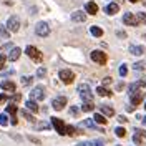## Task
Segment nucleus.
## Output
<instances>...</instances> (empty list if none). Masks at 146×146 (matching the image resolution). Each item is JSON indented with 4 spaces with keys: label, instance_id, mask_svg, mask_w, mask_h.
Here are the masks:
<instances>
[{
    "label": "nucleus",
    "instance_id": "obj_47",
    "mask_svg": "<svg viewBox=\"0 0 146 146\" xmlns=\"http://www.w3.org/2000/svg\"><path fill=\"white\" fill-rule=\"evenodd\" d=\"M129 2H131V3H136V2H139V0H129Z\"/></svg>",
    "mask_w": 146,
    "mask_h": 146
},
{
    "label": "nucleus",
    "instance_id": "obj_10",
    "mask_svg": "<svg viewBox=\"0 0 146 146\" xmlns=\"http://www.w3.org/2000/svg\"><path fill=\"white\" fill-rule=\"evenodd\" d=\"M66 106V96H56L53 101H52V108L55 111H62V110Z\"/></svg>",
    "mask_w": 146,
    "mask_h": 146
},
{
    "label": "nucleus",
    "instance_id": "obj_22",
    "mask_svg": "<svg viewBox=\"0 0 146 146\" xmlns=\"http://www.w3.org/2000/svg\"><path fill=\"white\" fill-rule=\"evenodd\" d=\"M93 121H95L96 125H106V121H108V119L105 118V116H103L101 113H96V115L93 116Z\"/></svg>",
    "mask_w": 146,
    "mask_h": 146
},
{
    "label": "nucleus",
    "instance_id": "obj_13",
    "mask_svg": "<svg viewBox=\"0 0 146 146\" xmlns=\"http://www.w3.org/2000/svg\"><path fill=\"white\" fill-rule=\"evenodd\" d=\"M0 88L3 91H7V93H13L17 86H15V83L12 82V80H3V82L0 83Z\"/></svg>",
    "mask_w": 146,
    "mask_h": 146
},
{
    "label": "nucleus",
    "instance_id": "obj_21",
    "mask_svg": "<svg viewBox=\"0 0 146 146\" xmlns=\"http://www.w3.org/2000/svg\"><path fill=\"white\" fill-rule=\"evenodd\" d=\"M80 133H82L80 129H76L75 126H70V125H66V128H65V135H68V136H76Z\"/></svg>",
    "mask_w": 146,
    "mask_h": 146
},
{
    "label": "nucleus",
    "instance_id": "obj_29",
    "mask_svg": "<svg viewBox=\"0 0 146 146\" xmlns=\"http://www.w3.org/2000/svg\"><path fill=\"white\" fill-rule=\"evenodd\" d=\"M115 133H116V136H118V138H125V136H126V129H125V128H121V126L116 128V129H115Z\"/></svg>",
    "mask_w": 146,
    "mask_h": 146
},
{
    "label": "nucleus",
    "instance_id": "obj_39",
    "mask_svg": "<svg viewBox=\"0 0 146 146\" xmlns=\"http://www.w3.org/2000/svg\"><path fill=\"white\" fill-rule=\"evenodd\" d=\"M35 128H36V129H48V128H50V125H46V123H38Z\"/></svg>",
    "mask_w": 146,
    "mask_h": 146
},
{
    "label": "nucleus",
    "instance_id": "obj_37",
    "mask_svg": "<svg viewBox=\"0 0 146 146\" xmlns=\"http://www.w3.org/2000/svg\"><path fill=\"white\" fill-rule=\"evenodd\" d=\"M5 62H7V56L0 53V70H3V66H5Z\"/></svg>",
    "mask_w": 146,
    "mask_h": 146
},
{
    "label": "nucleus",
    "instance_id": "obj_2",
    "mask_svg": "<svg viewBox=\"0 0 146 146\" xmlns=\"http://www.w3.org/2000/svg\"><path fill=\"white\" fill-rule=\"evenodd\" d=\"M30 100H33V101H43V100H45V88H43L42 85L35 86L33 90L30 91Z\"/></svg>",
    "mask_w": 146,
    "mask_h": 146
},
{
    "label": "nucleus",
    "instance_id": "obj_19",
    "mask_svg": "<svg viewBox=\"0 0 146 146\" xmlns=\"http://www.w3.org/2000/svg\"><path fill=\"white\" fill-rule=\"evenodd\" d=\"M100 111H101L103 116H113L115 115V110H113V106H110V105H101Z\"/></svg>",
    "mask_w": 146,
    "mask_h": 146
},
{
    "label": "nucleus",
    "instance_id": "obj_14",
    "mask_svg": "<svg viewBox=\"0 0 146 146\" xmlns=\"http://www.w3.org/2000/svg\"><path fill=\"white\" fill-rule=\"evenodd\" d=\"M141 100H143V93H141V91H135V93L129 95V101H131L133 106H138V105L141 103Z\"/></svg>",
    "mask_w": 146,
    "mask_h": 146
},
{
    "label": "nucleus",
    "instance_id": "obj_28",
    "mask_svg": "<svg viewBox=\"0 0 146 146\" xmlns=\"http://www.w3.org/2000/svg\"><path fill=\"white\" fill-rule=\"evenodd\" d=\"M20 80H22V85H23V86H28V85L33 83V76H22Z\"/></svg>",
    "mask_w": 146,
    "mask_h": 146
},
{
    "label": "nucleus",
    "instance_id": "obj_3",
    "mask_svg": "<svg viewBox=\"0 0 146 146\" xmlns=\"http://www.w3.org/2000/svg\"><path fill=\"white\" fill-rule=\"evenodd\" d=\"M78 93H80V96H82L83 101H93V93L90 90V85H86V83H83L78 86Z\"/></svg>",
    "mask_w": 146,
    "mask_h": 146
},
{
    "label": "nucleus",
    "instance_id": "obj_41",
    "mask_svg": "<svg viewBox=\"0 0 146 146\" xmlns=\"http://www.w3.org/2000/svg\"><path fill=\"white\" fill-rule=\"evenodd\" d=\"M7 100H9V95L7 93H0V103H5Z\"/></svg>",
    "mask_w": 146,
    "mask_h": 146
},
{
    "label": "nucleus",
    "instance_id": "obj_9",
    "mask_svg": "<svg viewBox=\"0 0 146 146\" xmlns=\"http://www.w3.org/2000/svg\"><path fill=\"white\" fill-rule=\"evenodd\" d=\"M7 113L10 115V125H13V126H17V105L15 103H9V106H7Z\"/></svg>",
    "mask_w": 146,
    "mask_h": 146
},
{
    "label": "nucleus",
    "instance_id": "obj_36",
    "mask_svg": "<svg viewBox=\"0 0 146 146\" xmlns=\"http://www.w3.org/2000/svg\"><path fill=\"white\" fill-rule=\"evenodd\" d=\"M136 17H138V20H139L141 23H145V25H146V13H143V12H139V13H138Z\"/></svg>",
    "mask_w": 146,
    "mask_h": 146
},
{
    "label": "nucleus",
    "instance_id": "obj_12",
    "mask_svg": "<svg viewBox=\"0 0 146 146\" xmlns=\"http://www.w3.org/2000/svg\"><path fill=\"white\" fill-rule=\"evenodd\" d=\"M145 139H146V131H143V129H135V135H133V141H135V143H136L138 146H141Z\"/></svg>",
    "mask_w": 146,
    "mask_h": 146
},
{
    "label": "nucleus",
    "instance_id": "obj_35",
    "mask_svg": "<svg viewBox=\"0 0 146 146\" xmlns=\"http://www.w3.org/2000/svg\"><path fill=\"white\" fill-rule=\"evenodd\" d=\"M45 73H46V70L43 68V66H40V68L36 70V76H38V78H43V76H45Z\"/></svg>",
    "mask_w": 146,
    "mask_h": 146
},
{
    "label": "nucleus",
    "instance_id": "obj_48",
    "mask_svg": "<svg viewBox=\"0 0 146 146\" xmlns=\"http://www.w3.org/2000/svg\"><path fill=\"white\" fill-rule=\"evenodd\" d=\"M141 121H143V123H146V116H145V118H141Z\"/></svg>",
    "mask_w": 146,
    "mask_h": 146
},
{
    "label": "nucleus",
    "instance_id": "obj_5",
    "mask_svg": "<svg viewBox=\"0 0 146 146\" xmlns=\"http://www.w3.org/2000/svg\"><path fill=\"white\" fill-rule=\"evenodd\" d=\"M35 33L38 36H48L50 35V27L46 22H38L35 25Z\"/></svg>",
    "mask_w": 146,
    "mask_h": 146
},
{
    "label": "nucleus",
    "instance_id": "obj_33",
    "mask_svg": "<svg viewBox=\"0 0 146 146\" xmlns=\"http://www.w3.org/2000/svg\"><path fill=\"white\" fill-rule=\"evenodd\" d=\"M83 125L88 128H96V123L93 121V119H83Z\"/></svg>",
    "mask_w": 146,
    "mask_h": 146
},
{
    "label": "nucleus",
    "instance_id": "obj_26",
    "mask_svg": "<svg viewBox=\"0 0 146 146\" xmlns=\"http://www.w3.org/2000/svg\"><path fill=\"white\" fill-rule=\"evenodd\" d=\"M96 95H100V96H111V91L106 90L105 86H98L96 88Z\"/></svg>",
    "mask_w": 146,
    "mask_h": 146
},
{
    "label": "nucleus",
    "instance_id": "obj_42",
    "mask_svg": "<svg viewBox=\"0 0 146 146\" xmlns=\"http://www.w3.org/2000/svg\"><path fill=\"white\" fill-rule=\"evenodd\" d=\"M12 48H13V45H12V43H7V45H3V46H2L0 50H2V52H5V50H12Z\"/></svg>",
    "mask_w": 146,
    "mask_h": 146
},
{
    "label": "nucleus",
    "instance_id": "obj_1",
    "mask_svg": "<svg viewBox=\"0 0 146 146\" xmlns=\"http://www.w3.org/2000/svg\"><path fill=\"white\" fill-rule=\"evenodd\" d=\"M25 53L28 55V58H30V60H33V62H36V63H40V62L43 60V53H42L36 46H33V45H28L27 48H25Z\"/></svg>",
    "mask_w": 146,
    "mask_h": 146
},
{
    "label": "nucleus",
    "instance_id": "obj_51",
    "mask_svg": "<svg viewBox=\"0 0 146 146\" xmlns=\"http://www.w3.org/2000/svg\"><path fill=\"white\" fill-rule=\"evenodd\" d=\"M118 146H119V145H118Z\"/></svg>",
    "mask_w": 146,
    "mask_h": 146
},
{
    "label": "nucleus",
    "instance_id": "obj_30",
    "mask_svg": "<svg viewBox=\"0 0 146 146\" xmlns=\"http://www.w3.org/2000/svg\"><path fill=\"white\" fill-rule=\"evenodd\" d=\"M9 116H7V113H2V115H0V125H2V126H7V125H9Z\"/></svg>",
    "mask_w": 146,
    "mask_h": 146
},
{
    "label": "nucleus",
    "instance_id": "obj_46",
    "mask_svg": "<svg viewBox=\"0 0 146 146\" xmlns=\"http://www.w3.org/2000/svg\"><path fill=\"white\" fill-rule=\"evenodd\" d=\"M118 36H123V38H125V36H126V33H125V32H118Z\"/></svg>",
    "mask_w": 146,
    "mask_h": 146
},
{
    "label": "nucleus",
    "instance_id": "obj_49",
    "mask_svg": "<svg viewBox=\"0 0 146 146\" xmlns=\"http://www.w3.org/2000/svg\"><path fill=\"white\" fill-rule=\"evenodd\" d=\"M143 38H145V40H146V35H143Z\"/></svg>",
    "mask_w": 146,
    "mask_h": 146
},
{
    "label": "nucleus",
    "instance_id": "obj_32",
    "mask_svg": "<svg viewBox=\"0 0 146 146\" xmlns=\"http://www.w3.org/2000/svg\"><path fill=\"white\" fill-rule=\"evenodd\" d=\"M10 36V32L7 30L5 27H0V38H9Z\"/></svg>",
    "mask_w": 146,
    "mask_h": 146
},
{
    "label": "nucleus",
    "instance_id": "obj_38",
    "mask_svg": "<svg viewBox=\"0 0 146 146\" xmlns=\"http://www.w3.org/2000/svg\"><path fill=\"white\" fill-rule=\"evenodd\" d=\"M70 113H72V116H78L80 108H78V106H72V108H70Z\"/></svg>",
    "mask_w": 146,
    "mask_h": 146
},
{
    "label": "nucleus",
    "instance_id": "obj_11",
    "mask_svg": "<svg viewBox=\"0 0 146 146\" xmlns=\"http://www.w3.org/2000/svg\"><path fill=\"white\" fill-rule=\"evenodd\" d=\"M5 27H7L9 32H13V33H15V32H18V28H20V20H18L17 17H10L9 20H7V25H5Z\"/></svg>",
    "mask_w": 146,
    "mask_h": 146
},
{
    "label": "nucleus",
    "instance_id": "obj_16",
    "mask_svg": "<svg viewBox=\"0 0 146 146\" xmlns=\"http://www.w3.org/2000/svg\"><path fill=\"white\" fill-rule=\"evenodd\" d=\"M72 20L76 22V23H83V22L86 20V13H83L82 10H76V12L72 13Z\"/></svg>",
    "mask_w": 146,
    "mask_h": 146
},
{
    "label": "nucleus",
    "instance_id": "obj_45",
    "mask_svg": "<svg viewBox=\"0 0 146 146\" xmlns=\"http://www.w3.org/2000/svg\"><path fill=\"white\" fill-rule=\"evenodd\" d=\"M93 145H95V146H105V143H103V141H100V139H98V141H95Z\"/></svg>",
    "mask_w": 146,
    "mask_h": 146
},
{
    "label": "nucleus",
    "instance_id": "obj_23",
    "mask_svg": "<svg viewBox=\"0 0 146 146\" xmlns=\"http://www.w3.org/2000/svg\"><path fill=\"white\" fill-rule=\"evenodd\" d=\"M27 110H30V111H33V113H38V105H36V101H33V100H30L28 98V101H27Z\"/></svg>",
    "mask_w": 146,
    "mask_h": 146
},
{
    "label": "nucleus",
    "instance_id": "obj_40",
    "mask_svg": "<svg viewBox=\"0 0 146 146\" xmlns=\"http://www.w3.org/2000/svg\"><path fill=\"white\" fill-rule=\"evenodd\" d=\"M12 100L18 103V101L22 100V95H20V93H13V95H12Z\"/></svg>",
    "mask_w": 146,
    "mask_h": 146
},
{
    "label": "nucleus",
    "instance_id": "obj_20",
    "mask_svg": "<svg viewBox=\"0 0 146 146\" xmlns=\"http://www.w3.org/2000/svg\"><path fill=\"white\" fill-rule=\"evenodd\" d=\"M129 53L139 56V55L145 53V48H143V46H139V45H129Z\"/></svg>",
    "mask_w": 146,
    "mask_h": 146
},
{
    "label": "nucleus",
    "instance_id": "obj_4",
    "mask_svg": "<svg viewBox=\"0 0 146 146\" xmlns=\"http://www.w3.org/2000/svg\"><path fill=\"white\" fill-rule=\"evenodd\" d=\"M90 56H91V60H93L95 63H98V65H105L106 63V60H108L106 53L101 52V50H93V52L90 53Z\"/></svg>",
    "mask_w": 146,
    "mask_h": 146
},
{
    "label": "nucleus",
    "instance_id": "obj_6",
    "mask_svg": "<svg viewBox=\"0 0 146 146\" xmlns=\"http://www.w3.org/2000/svg\"><path fill=\"white\" fill-rule=\"evenodd\" d=\"M123 23L125 25H128V27H138L139 25V20H138V17L135 15V13H125L123 15Z\"/></svg>",
    "mask_w": 146,
    "mask_h": 146
},
{
    "label": "nucleus",
    "instance_id": "obj_34",
    "mask_svg": "<svg viewBox=\"0 0 146 146\" xmlns=\"http://www.w3.org/2000/svg\"><path fill=\"white\" fill-rule=\"evenodd\" d=\"M126 75H128V68H126V65L123 63L119 66V76H126Z\"/></svg>",
    "mask_w": 146,
    "mask_h": 146
},
{
    "label": "nucleus",
    "instance_id": "obj_27",
    "mask_svg": "<svg viewBox=\"0 0 146 146\" xmlns=\"http://www.w3.org/2000/svg\"><path fill=\"white\" fill-rule=\"evenodd\" d=\"M20 113H22V116H23V118H25V119H28L30 123H35V121H36V119H35V116L28 113V110H22Z\"/></svg>",
    "mask_w": 146,
    "mask_h": 146
},
{
    "label": "nucleus",
    "instance_id": "obj_7",
    "mask_svg": "<svg viewBox=\"0 0 146 146\" xmlns=\"http://www.w3.org/2000/svg\"><path fill=\"white\" fill-rule=\"evenodd\" d=\"M58 76H60V80H62L65 85H70V83H73V80H75V73H73L72 70H60Z\"/></svg>",
    "mask_w": 146,
    "mask_h": 146
},
{
    "label": "nucleus",
    "instance_id": "obj_50",
    "mask_svg": "<svg viewBox=\"0 0 146 146\" xmlns=\"http://www.w3.org/2000/svg\"><path fill=\"white\" fill-rule=\"evenodd\" d=\"M145 110H146V101H145Z\"/></svg>",
    "mask_w": 146,
    "mask_h": 146
},
{
    "label": "nucleus",
    "instance_id": "obj_18",
    "mask_svg": "<svg viewBox=\"0 0 146 146\" xmlns=\"http://www.w3.org/2000/svg\"><path fill=\"white\" fill-rule=\"evenodd\" d=\"M85 12L90 13V15H96V13H98V5H96L95 2H88V3L85 5Z\"/></svg>",
    "mask_w": 146,
    "mask_h": 146
},
{
    "label": "nucleus",
    "instance_id": "obj_43",
    "mask_svg": "<svg viewBox=\"0 0 146 146\" xmlns=\"http://www.w3.org/2000/svg\"><path fill=\"white\" fill-rule=\"evenodd\" d=\"M118 121H119V123H126L128 119L125 118V116H123V115H119V116H118Z\"/></svg>",
    "mask_w": 146,
    "mask_h": 146
},
{
    "label": "nucleus",
    "instance_id": "obj_44",
    "mask_svg": "<svg viewBox=\"0 0 146 146\" xmlns=\"http://www.w3.org/2000/svg\"><path fill=\"white\" fill-rule=\"evenodd\" d=\"M108 83H111V78H110V76L103 78V85H108Z\"/></svg>",
    "mask_w": 146,
    "mask_h": 146
},
{
    "label": "nucleus",
    "instance_id": "obj_17",
    "mask_svg": "<svg viewBox=\"0 0 146 146\" xmlns=\"http://www.w3.org/2000/svg\"><path fill=\"white\" fill-rule=\"evenodd\" d=\"M105 12H106L108 15H115V13L119 12V5L116 3V2H111V3H108V5L105 7Z\"/></svg>",
    "mask_w": 146,
    "mask_h": 146
},
{
    "label": "nucleus",
    "instance_id": "obj_31",
    "mask_svg": "<svg viewBox=\"0 0 146 146\" xmlns=\"http://www.w3.org/2000/svg\"><path fill=\"white\" fill-rule=\"evenodd\" d=\"M133 68L138 70V72H139V70H145L146 68V62H136V63L133 65Z\"/></svg>",
    "mask_w": 146,
    "mask_h": 146
},
{
    "label": "nucleus",
    "instance_id": "obj_15",
    "mask_svg": "<svg viewBox=\"0 0 146 146\" xmlns=\"http://www.w3.org/2000/svg\"><path fill=\"white\" fill-rule=\"evenodd\" d=\"M20 55H22V50H20L18 46H13V48L10 50V55L7 56V60H9V62H17L18 58H20Z\"/></svg>",
    "mask_w": 146,
    "mask_h": 146
},
{
    "label": "nucleus",
    "instance_id": "obj_8",
    "mask_svg": "<svg viewBox=\"0 0 146 146\" xmlns=\"http://www.w3.org/2000/svg\"><path fill=\"white\" fill-rule=\"evenodd\" d=\"M52 125H53V128L56 129V133H58V135L65 136V128H66V125L63 123V119L53 116V118H52Z\"/></svg>",
    "mask_w": 146,
    "mask_h": 146
},
{
    "label": "nucleus",
    "instance_id": "obj_24",
    "mask_svg": "<svg viewBox=\"0 0 146 146\" xmlns=\"http://www.w3.org/2000/svg\"><path fill=\"white\" fill-rule=\"evenodd\" d=\"M90 33L93 36H103V30L100 27H96V25H91L90 27Z\"/></svg>",
    "mask_w": 146,
    "mask_h": 146
},
{
    "label": "nucleus",
    "instance_id": "obj_25",
    "mask_svg": "<svg viewBox=\"0 0 146 146\" xmlns=\"http://www.w3.org/2000/svg\"><path fill=\"white\" fill-rule=\"evenodd\" d=\"M82 110L83 111H93L95 110V105H93V101H83V105H82Z\"/></svg>",
    "mask_w": 146,
    "mask_h": 146
}]
</instances>
